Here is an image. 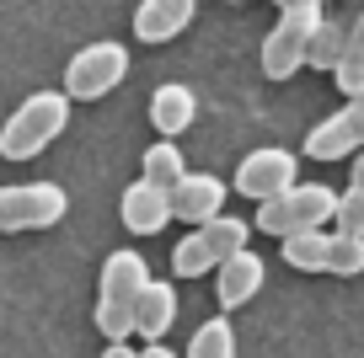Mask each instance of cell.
<instances>
[{
	"mask_svg": "<svg viewBox=\"0 0 364 358\" xmlns=\"http://www.w3.org/2000/svg\"><path fill=\"white\" fill-rule=\"evenodd\" d=\"M150 268L139 251H113V257L102 262V289H97V332L107 337V342H129L134 337V300L139 289H145Z\"/></svg>",
	"mask_w": 364,
	"mask_h": 358,
	"instance_id": "obj_1",
	"label": "cell"
},
{
	"mask_svg": "<svg viewBox=\"0 0 364 358\" xmlns=\"http://www.w3.org/2000/svg\"><path fill=\"white\" fill-rule=\"evenodd\" d=\"M65 124H70V97L65 91H33V97L6 118V129H0V156L6 161L43 156V150L65 134Z\"/></svg>",
	"mask_w": 364,
	"mask_h": 358,
	"instance_id": "obj_2",
	"label": "cell"
},
{
	"mask_svg": "<svg viewBox=\"0 0 364 358\" xmlns=\"http://www.w3.org/2000/svg\"><path fill=\"white\" fill-rule=\"evenodd\" d=\"M247 219H230V214H215V219L193 224V230L177 241V251H171V273L177 278H204V273H215L225 257H236L241 246H247Z\"/></svg>",
	"mask_w": 364,
	"mask_h": 358,
	"instance_id": "obj_3",
	"label": "cell"
},
{
	"mask_svg": "<svg viewBox=\"0 0 364 358\" xmlns=\"http://www.w3.org/2000/svg\"><path fill=\"white\" fill-rule=\"evenodd\" d=\"M332 209H338V192L332 188H321V182H295V188H284V192H273V198L257 203L252 230H262V235L316 230V224L332 219Z\"/></svg>",
	"mask_w": 364,
	"mask_h": 358,
	"instance_id": "obj_4",
	"label": "cell"
},
{
	"mask_svg": "<svg viewBox=\"0 0 364 358\" xmlns=\"http://www.w3.org/2000/svg\"><path fill=\"white\" fill-rule=\"evenodd\" d=\"M321 22V0H306V6H284L273 33L262 38V75L268 80H289L295 70H306V48L311 33Z\"/></svg>",
	"mask_w": 364,
	"mask_h": 358,
	"instance_id": "obj_5",
	"label": "cell"
},
{
	"mask_svg": "<svg viewBox=\"0 0 364 358\" xmlns=\"http://www.w3.org/2000/svg\"><path fill=\"white\" fill-rule=\"evenodd\" d=\"M70 209L59 182H16L0 188V235H22V230H48Z\"/></svg>",
	"mask_w": 364,
	"mask_h": 358,
	"instance_id": "obj_6",
	"label": "cell"
},
{
	"mask_svg": "<svg viewBox=\"0 0 364 358\" xmlns=\"http://www.w3.org/2000/svg\"><path fill=\"white\" fill-rule=\"evenodd\" d=\"M129 75V48L124 43H86L65 65V97L70 102H102L107 91H118V80Z\"/></svg>",
	"mask_w": 364,
	"mask_h": 358,
	"instance_id": "obj_7",
	"label": "cell"
},
{
	"mask_svg": "<svg viewBox=\"0 0 364 358\" xmlns=\"http://www.w3.org/2000/svg\"><path fill=\"white\" fill-rule=\"evenodd\" d=\"M364 145V91H353L327 124H316L306 134V156L311 161H338V156H353Z\"/></svg>",
	"mask_w": 364,
	"mask_h": 358,
	"instance_id": "obj_8",
	"label": "cell"
},
{
	"mask_svg": "<svg viewBox=\"0 0 364 358\" xmlns=\"http://www.w3.org/2000/svg\"><path fill=\"white\" fill-rule=\"evenodd\" d=\"M284 188H295V156L289 150H252V156H241V166H236V192L241 198H273V192H284Z\"/></svg>",
	"mask_w": 364,
	"mask_h": 358,
	"instance_id": "obj_9",
	"label": "cell"
},
{
	"mask_svg": "<svg viewBox=\"0 0 364 358\" xmlns=\"http://www.w3.org/2000/svg\"><path fill=\"white\" fill-rule=\"evenodd\" d=\"M118 219H124L129 235H161L171 224V188H156V182H129L124 198H118Z\"/></svg>",
	"mask_w": 364,
	"mask_h": 358,
	"instance_id": "obj_10",
	"label": "cell"
},
{
	"mask_svg": "<svg viewBox=\"0 0 364 358\" xmlns=\"http://www.w3.org/2000/svg\"><path fill=\"white\" fill-rule=\"evenodd\" d=\"M225 209V182L220 177H198V171H188V177L171 188V219H188V224H204L215 219V214Z\"/></svg>",
	"mask_w": 364,
	"mask_h": 358,
	"instance_id": "obj_11",
	"label": "cell"
},
{
	"mask_svg": "<svg viewBox=\"0 0 364 358\" xmlns=\"http://www.w3.org/2000/svg\"><path fill=\"white\" fill-rule=\"evenodd\" d=\"M193 27V0H139L134 38L139 43H171Z\"/></svg>",
	"mask_w": 364,
	"mask_h": 358,
	"instance_id": "obj_12",
	"label": "cell"
},
{
	"mask_svg": "<svg viewBox=\"0 0 364 358\" xmlns=\"http://www.w3.org/2000/svg\"><path fill=\"white\" fill-rule=\"evenodd\" d=\"M257 289H262V257H257V251L241 246L236 257H225V262L215 268V294H220V305H225V310L247 305Z\"/></svg>",
	"mask_w": 364,
	"mask_h": 358,
	"instance_id": "obj_13",
	"label": "cell"
},
{
	"mask_svg": "<svg viewBox=\"0 0 364 358\" xmlns=\"http://www.w3.org/2000/svg\"><path fill=\"white\" fill-rule=\"evenodd\" d=\"M171 321H177V289L145 278V289H139V300H134V332L145 337V342H161Z\"/></svg>",
	"mask_w": 364,
	"mask_h": 358,
	"instance_id": "obj_14",
	"label": "cell"
},
{
	"mask_svg": "<svg viewBox=\"0 0 364 358\" xmlns=\"http://www.w3.org/2000/svg\"><path fill=\"white\" fill-rule=\"evenodd\" d=\"M193 112H198V97L188 86H156V97H150V124L166 139H177L182 129L193 124Z\"/></svg>",
	"mask_w": 364,
	"mask_h": 358,
	"instance_id": "obj_15",
	"label": "cell"
},
{
	"mask_svg": "<svg viewBox=\"0 0 364 358\" xmlns=\"http://www.w3.org/2000/svg\"><path fill=\"white\" fill-rule=\"evenodd\" d=\"M327 241H332L327 224H316V230H289V235H279V251H284V262L295 273H321L327 268Z\"/></svg>",
	"mask_w": 364,
	"mask_h": 358,
	"instance_id": "obj_16",
	"label": "cell"
},
{
	"mask_svg": "<svg viewBox=\"0 0 364 358\" xmlns=\"http://www.w3.org/2000/svg\"><path fill=\"white\" fill-rule=\"evenodd\" d=\"M139 166H145L139 177H145V182H156V188H177V182L188 177V161H182V150L171 145L166 134H161L156 145H150L145 156H139Z\"/></svg>",
	"mask_w": 364,
	"mask_h": 358,
	"instance_id": "obj_17",
	"label": "cell"
},
{
	"mask_svg": "<svg viewBox=\"0 0 364 358\" xmlns=\"http://www.w3.org/2000/svg\"><path fill=\"white\" fill-rule=\"evenodd\" d=\"M332 80L343 86V97L364 91V11L348 22V43H343V59H338V70H332Z\"/></svg>",
	"mask_w": 364,
	"mask_h": 358,
	"instance_id": "obj_18",
	"label": "cell"
},
{
	"mask_svg": "<svg viewBox=\"0 0 364 358\" xmlns=\"http://www.w3.org/2000/svg\"><path fill=\"white\" fill-rule=\"evenodd\" d=\"M343 43H348V27L343 22H327V16H321L316 22V33H311V48H306V65L311 70H338V59H343Z\"/></svg>",
	"mask_w": 364,
	"mask_h": 358,
	"instance_id": "obj_19",
	"label": "cell"
},
{
	"mask_svg": "<svg viewBox=\"0 0 364 358\" xmlns=\"http://www.w3.org/2000/svg\"><path fill=\"white\" fill-rule=\"evenodd\" d=\"M332 278H359L364 273V235H348V230H332L327 241V268Z\"/></svg>",
	"mask_w": 364,
	"mask_h": 358,
	"instance_id": "obj_20",
	"label": "cell"
},
{
	"mask_svg": "<svg viewBox=\"0 0 364 358\" xmlns=\"http://www.w3.org/2000/svg\"><path fill=\"white\" fill-rule=\"evenodd\" d=\"M188 358H236V332H230L225 315H209L204 326L188 342Z\"/></svg>",
	"mask_w": 364,
	"mask_h": 358,
	"instance_id": "obj_21",
	"label": "cell"
},
{
	"mask_svg": "<svg viewBox=\"0 0 364 358\" xmlns=\"http://www.w3.org/2000/svg\"><path fill=\"white\" fill-rule=\"evenodd\" d=\"M332 224L338 230H348V235H364V188H343L338 192V209H332Z\"/></svg>",
	"mask_w": 364,
	"mask_h": 358,
	"instance_id": "obj_22",
	"label": "cell"
},
{
	"mask_svg": "<svg viewBox=\"0 0 364 358\" xmlns=\"http://www.w3.org/2000/svg\"><path fill=\"white\" fill-rule=\"evenodd\" d=\"M348 182H353V188H364V145L353 150V177H348Z\"/></svg>",
	"mask_w": 364,
	"mask_h": 358,
	"instance_id": "obj_23",
	"label": "cell"
},
{
	"mask_svg": "<svg viewBox=\"0 0 364 358\" xmlns=\"http://www.w3.org/2000/svg\"><path fill=\"white\" fill-rule=\"evenodd\" d=\"M102 358H139V353H134L129 342H107V353H102Z\"/></svg>",
	"mask_w": 364,
	"mask_h": 358,
	"instance_id": "obj_24",
	"label": "cell"
},
{
	"mask_svg": "<svg viewBox=\"0 0 364 358\" xmlns=\"http://www.w3.org/2000/svg\"><path fill=\"white\" fill-rule=\"evenodd\" d=\"M139 358H177V353H166V342H150V347H145Z\"/></svg>",
	"mask_w": 364,
	"mask_h": 358,
	"instance_id": "obj_25",
	"label": "cell"
},
{
	"mask_svg": "<svg viewBox=\"0 0 364 358\" xmlns=\"http://www.w3.org/2000/svg\"><path fill=\"white\" fill-rule=\"evenodd\" d=\"M273 6H279V11H284V6H306V0H273Z\"/></svg>",
	"mask_w": 364,
	"mask_h": 358,
	"instance_id": "obj_26",
	"label": "cell"
},
{
	"mask_svg": "<svg viewBox=\"0 0 364 358\" xmlns=\"http://www.w3.org/2000/svg\"><path fill=\"white\" fill-rule=\"evenodd\" d=\"M353 6H364V0H353Z\"/></svg>",
	"mask_w": 364,
	"mask_h": 358,
	"instance_id": "obj_27",
	"label": "cell"
},
{
	"mask_svg": "<svg viewBox=\"0 0 364 358\" xmlns=\"http://www.w3.org/2000/svg\"><path fill=\"white\" fill-rule=\"evenodd\" d=\"M230 6H241V0H230Z\"/></svg>",
	"mask_w": 364,
	"mask_h": 358,
	"instance_id": "obj_28",
	"label": "cell"
}]
</instances>
